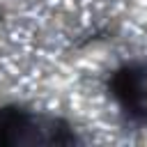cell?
Here are the masks:
<instances>
[{
  "label": "cell",
  "mask_w": 147,
  "mask_h": 147,
  "mask_svg": "<svg viewBox=\"0 0 147 147\" xmlns=\"http://www.w3.org/2000/svg\"><path fill=\"white\" fill-rule=\"evenodd\" d=\"M30 117L18 108H2L0 110V145L14 142L28 129Z\"/></svg>",
  "instance_id": "2"
},
{
  "label": "cell",
  "mask_w": 147,
  "mask_h": 147,
  "mask_svg": "<svg viewBox=\"0 0 147 147\" xmlns=\"http://www.w3.org/2000/svg\"><path fill=\"white\" fill-rule=\"evenodd\" d=\"M145 85H147V69L140 64H126L117 69L110 78V90L115 99L131 113H140L145 103Z\"/></svg>",
  "instance_id": "1"
}]
</instances>
